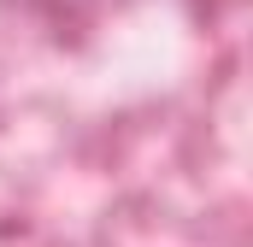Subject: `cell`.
Segmentation results:
<instances>
[{
	"label": "cell",
	"mask_w": 253,
	"mask_h": 247,
	"mask_svg": "<svg viewBox=\"0 0 253 247\" xmlns=\"http://www.w3.org/2000/svg\"><path fill=\"white\" fill-rule=\"evenodd\" d=\"M6 12H24V18H36L42 30H53V36H83V30H94L100 18H112V12H124L129 0H0Z\"/></svg>",
	"instance_id": "obj_1"
}]
</instances>
